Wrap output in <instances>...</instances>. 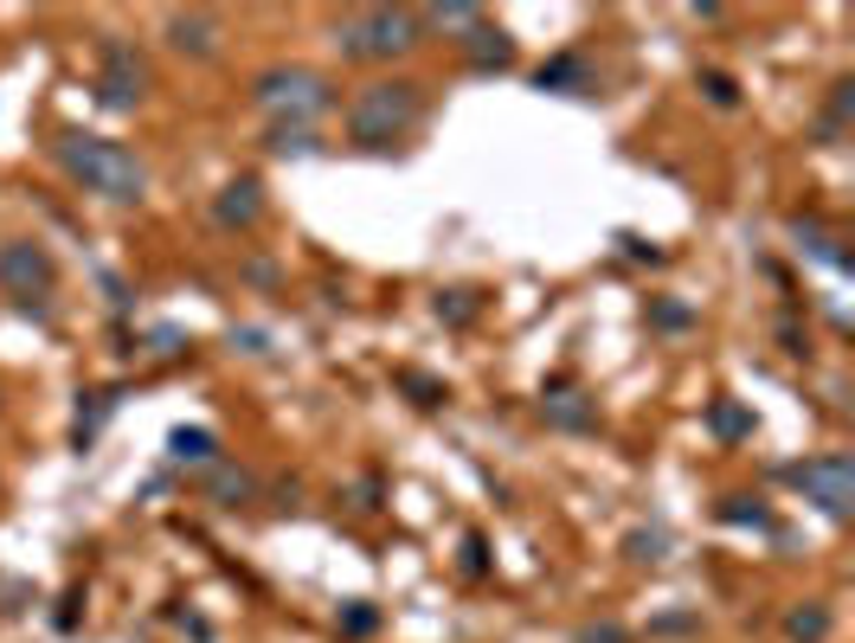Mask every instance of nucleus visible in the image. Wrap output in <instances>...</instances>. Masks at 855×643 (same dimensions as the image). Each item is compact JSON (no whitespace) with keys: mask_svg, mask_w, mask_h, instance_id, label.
Here are the masks:
<instances>
[{"mask_svg":"<svg viewBox=\"0 0 855 643\" xmlns=\"http://www.w3.org/2000/svg\"><path fill=\"white\" fill-rule=\"evenodd\" d=\"M618 245H624V258H637V265H663V245H643L637 232H624Z\"/></svg>","mask_w":855,"mask_h":643,"instance_id":"c756f323","label":"nucleus"},{"mask_svg":"<svg viewBox=\"0 0 855 643\" xmlns=\"http://www.w3.org/2000/svg\"><path fill=\"white\" fill-rule=\"evenodd\" d=\"M252 104L270 110L277 122H309V116L335 110V84L309 65H270V72L252 77Z\"/></svg>","mask_w":855,"mask_h":643,"instance_id":"20e7f679","label":"nucleus"},{"mask_svg":"<svg viewBox=\"0 0 855 643\" xmlns=\"http://www.w3.org/2000/svg\"><path fill=\"white\" fill-rule=\"evenodd\" d=\"M373 631H380V611L367 599H348L341 606V637H373Z\"/></svg>","mask_w":855,"mask_h":643,"instance_id":"a878e982","label":"nucleus"},{"mask_svg":"<svg viewBox=\"0 0 855 643\" xmlns=\"http://www.w3.org/2000/svg\"><path fill=\"white\" fill-rule=\"evenodd\" d=\"M779 341H784V354H798V361H811V335H798V322L784 315L779 322Z\"/></svg>","mask_w":855,"mask_h":643,"instance_id":"7c9ffc66","label":"nucleus"},{"mask_svg":"<svg viewBox=\"0 0 855 643\" xmlns=\"http://www.w3.org/2000/svg\"><path fill=\"white\" fill-rule=\"evenodd\" d=\"M463 45V58H470V72H509L515 65V39L502 33V26H477L470 39H457Z\"/></svg>","mask_w":855,"mask_h":643,"instance_id":"9b49d317","label":"nucleus"},{"mask_svg":"<svg viewBox=\"0 0 855 643\" xmlns=\"http://www.w3.org/2000/svg\"><path fill=\"white\" fill-rule=\"evenodd\" d=\"M264 149L270 154H316V129H309V122H270V129H264Z\"/></svg>","mask_w":855,"mask_h":643,"instance_id":"aec40b11","label":"nucleus"},{"mask_svg":"<svg viewBox=\"0 0 855 643\" xmlns=\"http://www.w3.org/2000/svg\"><path fill=\"white\" fill-rule=\"evenodd\" d=\"M784 476H791L798 490L811 495V502H817L830 522H849V502H855V463H849L843 451H836V457H811V463H791Z\"/></svg>","mask_w":855,"mask_h":643,"instance_id":"423d86ee","label":"nucleus"},{"mask_svg":"<svg viewBox=\"0 0 855 643\" xmlns=\"http://www.w3.org/2000/svg\"><path fill=\"white\" fill-rule=\"evenodd\" d=\"M264 219V181L258 174H238L213 193V226L220 232H252Z\"/></svg>","mask_w":855,"mask_h":643,"instance_id":"6e6552de","label":"nucleus"},{"mask_svg":"<svg viewBox=\"0 0 855 643\" xmlns=\"http://www.w3.org/2000/svg\"><path fill=\"white\" fill-rule=\"evenodd\" d=\"M168 45L174 52H186V58H213L220 52V39H225V26H220V13H168Z\"/></svg>","mask_w":855,"mask_h":643,"instance_id":"1a4fd4ad","label":"nucleus"},{"mask_svg":"<svg viewBox=\"0 0 855 643\" xmlns=\"http://www.w3.org/2000/svg\"><path fill=\"white\" fill-rule=\"evenodd\" d=\"M534 84H541V90H559V97H598V77L579 52H554V58L534 72Z\"/></svg>","mask_w":855,"mask_h":643,"instance_id":"9d476101","label":"nucleus"},{"mask_svg":"<svg viewBox=\"0 0 855 643\" xmlns=\"http://www.w3.org/2000/svg\"><path fill=\"white\" fill-rule=\"evenodd\" d=\"M431 309H438V322H450V329H470L477 309H483V297H477V290H438Z\"/></svg>","mask_w":855,"mask_h":643,"instance_id":"412c9836","label":"nucleus"},{"mask_svg":"<svg viewBox=\"0 0 855 643\" xmlns=\"http://www.w3.org/2000/svg\"><path fill=\"white\" fill-rule=\"evenodd\" d=\"M110 406H116V393H84V406H77V451H84V444H90V438H97V425H104V418H110Z\"/></svg>","mask_w":855,"mask_h":643,"instance_id":"5701e85b","label":"nucleus"},{"mask_svg":"<svg viewBox=\"0 0 855 643\" xmlns=\"http://www.w3.org/2000/svg\"><path fill=\"white\" fill-rule=\"evenodd\" d=\"M418 26H431V33H477L483 26V7H425L418 13Z\"/></svg>","mask_w":855,"mask_h":643,"instance_id":"a211bd4d","label":"nucleus"},{"mask_svg":"<svg viewBox=\"0 0 855 643\" xmlns=\"http://www.w3.org/2000/svg\"><path fill=\"white\" fill-rule=\"evenodd\" d=\"M650 631H656V637H688V631H702V618H695V611H670V618H656Z\"/></svg>","mask_w":855,"mask_h":643,"instance_id":"c85d7f7f","label":"nucleus"},{"mask_svg":"<svg viewBox=\"0 0 855 643\" xmlns=\"http://www.w3.org/2000/svg\"><path fill=\"white\" fill-rule=\"evenodd\" d=\"M425 116V84L418 77H373L348 104V142L354 149H393L406 142Z\"/></svg>","mask_w":855,"mask_h":643,"instance_id":"f257e3e1","label":"nucleus"},{"mask_svg":"<svg viewBox=\"0 0 855 643\" xmlns=\"http://www.w3.org/2000/svg\"><path fill=\"white\" fill-rule=\"evenodd\" d=\"M463 572H470V579H483L489 572V540L483 534H463Z\"/></svg>","mask_w":855,"mask_h":643,"instance_id":"cd10ccee","label":"nucleus"},{"mask_svg":"<svg viewBox=\"0 0 855 643\" xmlns=\"http://www.w3.org/2000/svg\"><path fill=\"white\" fill-rule=\"evenodd\" d=\"M425 39V26H418V13H406V7H361V13H348L335 26V45L341 58H406L412 45Z\"/></svg>","mask_w":855,"mask_h":643,"instance_id":"7ed1b4c3","label":"nucleus"},{"mask_svg":"<svg viewBox=\"0 0 855 643\" xmlns=\"http://www.w3.org/2000/svg\"><path fill=\"white\" fill-rule=\"evenodd\" d=\"M58 161H65V174H72L84 193H97V200H116V206H136L142 193H149V174H142V161L110 142V136H90V129H72L65 142H58Z\"/></svg>","mask_w":855,"mask_h":643,"instance_id":"f03ea898","label":"nucleus"},{"mask_svg":"<svg viewBox=\"0 0 855 643\" xmlns=\"http://www.w3.org/2000/svg\"><path fill=\"white\" fill-rule=\"evenodd\" d=\"M154 354H181V329H161V335H154Z\"/></svg>","mask_w":855,"mask_h":643,"instance_id":"72a5a7b5","label":"nucleus"},{"mask_svg":"<svg viewBox=\"0 0 855 643\" xmlns=\"http://www.w3.org/2000/svg\"><path fill=\"white\" fill-rule=\"evenodd\" d=\"M206 502H213V508H245V502H258V476H252V470H238V463H213V476H206Z\"/></svg>","mask_w":855,"mask_h":643,"instance_id":"ddd939ff","label":"nucleus"},{"mask_svg":"<svg viewBox=\"0 0 855 643\" xmlns=\"http://www.w3.org/2000/svg\"><path fill=\"white\" fill-rule=\"evenodd\" d=\"M624 554H631L637 567H656V560H670V534H663V528H637L631 540H624Z\"/></svg>","mask_w":855,"mask_h":643,"instance_id":"b1692460","label":"nucleus"},{"mask_svg":"<svg viewBox=\"0 0 855 643\" xmlns=\"http://www.w3.org/2000/svg\"><path fill=\"white\" fill-rule=\"evenodd\" d=\"M393 386H399V393H406L412 406H425V412H431V406H445L450 399V386L438 374H418V367H399V374H393Z\"/></svg>","mask_w":855,"mask_h":643,"instance_id":"f3484780","label":"nucleus"},{"mask_svg":"<svg viewBox=\"0 0 855 643\" xmlns=\"http://www.w3.org/2000/svg\"><path fill=\"white\" fill-rule=\"evenodd\" d=\"M541 418L554 425V431H592L598 412L586 393H566V386H554V393H541Z\"/></svg>","mask_w":855,"mask_h":643,"instance_id":"f8f14e48","label":"nucleus"},{"mask_svg":"<svg viewBox=\"0 0 855 643\" xmlns=\"http://www.w3.org/2000/svg\"><path fill=\"white\" fill-rule=\"evenodd\" d=\"M849 104H855V84L836 77V84H830V110L817 116V142H836V136L849 129Z\"/></svg>","mask_w":855,"mask_h":643,"instance_id":"6ab92c4d","label":"nucleus"},{"mask_svg":"<svg viewBox=\"0 0 855 643\" xmlns=\"http://www.w3.org/2000/svg\"><path fill=\"white\" fill-rule=\"evenodd\" d=\"M0 283H7L20 303L45 297V290H52V251L33 245V238H7V245H0Z\"/></svg>","mask_w":855,"mask_h":643,"instance_id":"0eeeda50","label":"nucleus"},{"mask_svg":"<svg viewBox=\"0 0 855 643\" xmlns=\"http://www.w3.org/2000/svg\"><path fill=\"white\" fill-rule=\"evenodd\" d=\"M245 283H258V290H270V283H277V265H264V258H252V265H245Z\"/></svg>","mask_w":855,"mask_h":643,"instance_id":"473e14b6","label":"nucleus"},{"mask_svg":"<svg viewBox=\"0 0 855 643\" xmlns=\"http://www.w3.org/2000/svg\"><path fill=\"white\" fill-rule=\"evenodd\" d=\"M650 322H656V329H670V335H682V329H695V309H688V303H663V297H656V303H650Z\"/></svg>","mask_w":855,"mask_h":643,"instance_id":"bb28decb","label":"nucleus"},{"mask_svg":"<svg viewBox=\"0 0 855 643\" xmlns=\"http://www.w3.org/2000/svg\"><path fill=\"white\" fill-rule=\"evenodd\" d=\"M168 457H174V463H206V470H213V463H220V438H213L206 425H181V431L168 438Z\"/></svg>","mask_w":855,"mask_h":643,"instance_id":"2eb2a0df","label":"nucleus"},{"mask_svg":"<svg viewBox=\"0 0 855 643\" xmlns=\"http://www.w3.org/2000/svg\"><path fill=\"white\" fill-rule=\"evenodd\" d=\"M830 631H836V611L817 606V599H804V606L784 611V637L791 643H830Z\"/></svg>","mask_w":855,"mask_h":643,"instance_id":"4468645a","label":"nucleus"},{"mask_svg":"<svg viewBox=\"0 0 855 643\" xmlns=\"http://www.w3.org/2000/svg\"><path fill=\"white\" fill-rule=\"evenodd\" d=\"M579 643H631V631H624V624H586Z\"/></svg>","mask_w":855,"mask_h":643,"instance_id":"2f4dec72","label":"nucleus"},{"mask_svg":"<svg viewBox=\"0 0 855 643\" xmlns=\"http://www.w3.org/2000/svg\"><path fill=\"white\" fill-rule=\"evenodd\" d=\"M97 104L104 110H136L142 97H149V72H142V58H136V45L129 39L104 33V45H97Z\"/></svg>","mask_w":855,"mask_h":643,"instance_id":"39448f33","label":"nucleus"},{"mask_svg":"<svg viewBox=\"0 0 855 643\" xmlns=\"http://www.w3.org/2000/svg\"><path fill=\"white\" fill-rule=\"evenodd\" d=\"M695 84H702V97L714 104V110H740V84H734L727 72H714V65H707V72L695 77Z\"/></svg>","mask_w":855,"mask_h":643,"instance_id":"393cba45","label":"nucleus"},{"mask_svg":"<svg viewBox=\"0 0 855 643\" xmlns=\"http://www.w3.org/2000/svg\"><path fill=\"white\" fill-rule=\"evenodd\" d=\"M720 522H727V528H772V508L752 502V495H727V502H720Z\"/></svg>","mask_w":855,"mask_h":643,"instance_id":"4be33fe9","label":"nucleus"},{"mask_svg":"<svg viewBox=\"0 0 855 643\" xmlns=\"http://www.w3.org/2000/svg\"><path fill=\"white\" fill-rule=\"evenodd\" d=\"M380 495H386L380 490V476H367V483H361V508H380Z\"/></svg>","mask_w":855,"mask_h":643,"instance_id":"f704fd0d","label":"nucleus"},{"mask_svg":"<svg viewBox=\"0 0 855 643\" xmlns=\"http://www.w3.org/2000/svg\"><path fill=\"white\" fill-rule=\"evenodd\" d=\"M707 431H714L720 444H740V438H752V412L734 406V399H714V406H707Z\"/></svg>","mask_w":855,"mask_h":643,"instance_id":"dca6fc26","label":"nucleus"}]
</instances>
